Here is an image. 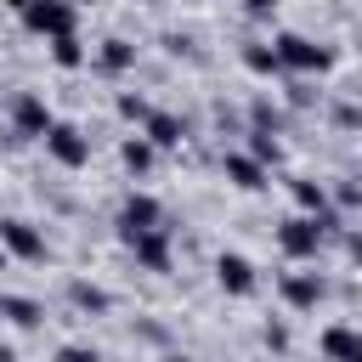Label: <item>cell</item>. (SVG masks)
Returning a JSON list of instances; mask_svg holds the SVG:
<instances>
[{
	"mask_svg": "<svg viewBox=\"0 0 362 362\" xmlns=\"http://www.w3.org/2000/svg\"><path fill=\"white\" fill-rule=\"evenodd\" d=\"M11 6H17L23 28L28 34H45V40L74 34V17H79V6H68V0H11Z\"/></svg>",
	"mask_w": 362,
	"mask_h": 362,
	"instance_id": "cell-1",
	"label": "cell"
},
{
	"mask_svg": "<svg viewBox=\"0 0 362 362\" xmlns=\"http://www.w3.org/2000/svg\"><path fill=\"white\" fill-rule=\"evenodd\" d=\"M322 215H288L283 226H277V243H283V255L288 260H311L317 249H322Z\"/></svg>",
	"mask_w": 362,
	"mask_h": 362,
	"instance_id": "cell-2",
	"label": "cell"
},
{
	"mask_svg": "<svg viewBox=\"0 0 362 362\" xmlns=\"http://www.w3.org/2000/svg\"><path fill=\"white\" fill-rule=\"evenodd\" d=\"M272 51H277V62L294 68V74H322V68H328V51H322L317 40H305V34H277Z\"/></svg>",
	"mask_w": 362,
	"mask_h": 362,
	"instance_id": "cell-3",
	"label": "cell"
},
{
	"mask_svg": "<svg viewBox=\"0 0 362 362\" xmlns=\"http://www.w3.org/2000/svg\"><path fill=\"white\" fill-rule=\"evenodd\" d=\"M45 153H51L62 170H79V164L90 158V136H79L74 124H57V119H51V130H45Z\"/></svg>",
	"mask_w": 362,
	"mask_h": 362,
	"instance_id": "cell-4",
	"label": "cell"
},
{
	"mask_svg": "<svg viewBox=\"0 0 362 362\" xmlns=\"http://www.w3.org/2000/svg\"><path fill=\"white\" fill-rule=\"evenodd\" d=\"M153 226H164L158 198H153V192H130V198H124V209H119V238L130 243L136 232H153Z\"/></svg>",
	"mask_w": 362,
	"mask_h": 362,
	"instance_id": "cell-5",
	"label": "cell"
},
{
	"mask_svg": "<svg viewBox=\"0 0 362 362\" xmlns=\"http://www.w3.org/2000/svg\"><path fill=\"white\" fill-rule=\"evenodd\" d=\"M0 249L17 255V260H45V238L28 221H0Z\"/></svg>",
	"mask_w": 362,
	"mask_h": 362,
	"instance_id": "cell-6",
	"label": "cell"
},
{
	"mask_svg": "<svg viewBox=\"0 0 362 362\" xmlns=\"http://www.w3.org/2000/svg\"><path fill=\"white\" fill-rule=\"evenodd\" d=\"M11 124H17V136H45V130H51V107H45L34 90H23V96L11 102Z\"/></svg>",
	"mask_w": 362,
	"mask_h": 362,
	"instance_id": "cell-7",
	"label": "cell"
},
{
	"mask_svg": "<svg viewBox=\"0 0 362 362\" xmlns=\"http://www.w3.org/2000/svg\"><path fill=\"white\" fill-rule=\"evenodd\" d=\"M322 356L328 362H362V328H351V322L322 328Z\"/></svg>",
	"mask_w": 362,
	"mask_h": 362,
	"instance_id": "cell-8",
	"label": "cell"
},
{
	"mask_svg": "<svg viewBox=\"0 0 362 362\" xmlns=\"http://www.w3.org/2000/svg\"><path fill=\"white\" fill-rule=\"evenodd\" d=\"M130 249H136V260H141L147 272H170V232H164V226L136 232V238H130Z\"/></svg>",
	"mask_w": 362,
	"mask_h": 362,
	"instance_id": "cell-9",
	"label": "cell"
},
{
	"mask_svg": "<svg viewBox=\"0 0 362 362\" xmlns=\"http://www.w3.org/2000/svg\"><path fill=\"white\" fill-rule=\"evenodd\" d=\"M277 288H283V300H288L294 311H317V300H322V277H317V272H288Z\"/></svg>",
	"mask_w": 362,
	"mask_h": 362,
	"instance_id": "cell-10",
	"label": "cell"
},
{
	"mask_svg": "<svg viewBox=\"0 0 362 362\" xmlns=\"http://www.w3.org/2000/svg\"><path fill=\"white\" fill-rule=\"evenodd\" d=\"M215 283H221L226 294H255V266H249L243 255H221V260H215Z\"/></svg>",
	"mask_w": 362,
	"mask_h": 362,
	"instance_id": "cell-11",
	"label": "cell"
},
{
	"mask_svg": "<svg viewBox=\"0 0 362 362\" xmlns=\"http://www.w3.org/2000/svg\"><path fill=\"white\" fill-rule=\"evenodd\" d=\"M221 170H226V181L243 187V192H260V187H266V170H260V158H249V153H226Z\"/></svg>",
	"mask_w": 362,
	"mask_h": 362,
	"instance_id": "cell-12",
	"label": "cell"
},
{
	"mask_svg": "<svg viewBox=\"0 0 362 362\" xmlns=\"http://www.w3.org/2000/svg\"><path fill=\"white\" fill-rule=\"evenodd\" d=\"M141 130H147V141H153V147H181V136H187L175 113H147V124H141Z\"/></svg>",
	"mask_w": 362,
	"mask_h": 362,
	"instance_id": "cell-13",
	"label": "cell"
},
{
	"mask_svg": "<svg viewBox=\"0 0 362 362\" xmlns=\"http://www.w3.org/2000/svg\"><path fill=\"white\" fill-rule=\"evenodd\" d=\"M0 317H6V322H17V328H34L45 311H40L34 300H23V294H0Z\"/></svg>",
	"mask_w": 362,
	"mask_h": 362,
	"instance_id": "cell-14",
	"label": "cell"
},
{
	"mask_svg": "<svg viewBox=\"0 0 362 362\" xmlns=\"http://www.w3.org/2000/svg\"><path fill=\"white\" fill-rule=\"evenodd\" d=\"M96 62H102L107 74H124V68L136 62V45H130V40H102V51H96Z\"/></svg>",
	"mask_w": 362,
	"mask_h": 362,
	"instance_id": "cell-15",
	"label": "cell"
},
{
	"mask_svg": "<svg viewBox=\"0 0 362 362\" xmlns=\"http://www.w3.org/2000/svg\"><path fill=\"white\" fill-rule=\"evenodd\" d=\"M294 204H300L305 215H328V192H322L317 181H305V175L294 181Z\"/></svg>",
	"mask_w": 362,
	"mask_h": 362,
	"instance_id": "cell-16",
	"label": "cell"
},
{
	"mask_svg": "<svg viewBox=\"0 0 362 362\" xmlns=\"http://www.w3.org/2000/svg\"><path fill=\"white\" fill-rule=\"evenodd\" d=\"M51 57H57V68H79V62H85V45H79L74 34H57V40H51Z\"/></svg>",
	"mask_w": 362,
	"mask_h": 362,
	"instance_id": "cell-17",
	"label": "cell"
},
{
	"mask_svg": "<svg viewBox=\"0 0 362 362\" xmlns=\"http://www.w3.org/2000/svg\"><path fill=\"white\" fill-rule=\"evenodd\" d=\"M243 68H249V74H277L283 62H277L272 45H243Z\"/></svg>",
	"mask_w": 362,
	"mask_h": 362,
	"instance_id": "cell-18",
	"label": "cell"
},
{
	"mask_svg": "<svg viewBox=\"0 0 362 362\" xmlns=\"http://www.w3.org/2000/svg\"><path fill=\"white\" fill-rule=\"evenodd\" d=\"M153 153H158V147H153L147 136H130V141H124V164H130L136 175H141V170H153Z\"/></svg>",
	"mask_w": 362,
	"mask_h": 362,
	"instance_id": "cell-19",
	"label": "cell"
},
{
	"mask_svg": "<svg viewBox=\"0 0 362 362\" xmlns=\"http://www.w3.org/2000/svg\"><path fill=\"white\" fill-rule=\"evenodd\" d=\"M68 300H74L79 311H107V305H113V300H107L102 288H90V283H68Z\"/></svg>",
	"mask_w": 362,
	"mask_h": 362,
	"instance_id": "cell-20",
	"label": "cell"
},
{
	"mask_svg": "<svg viewBox=\"0 0 362 362\" xmlns=\"http://www.w3.org/2000/svg\"><path fill=\"white\" fill-rule=\"evenodd\" d=\"M277 153H283V147L272 141V130H260V124H255V130H249V158H260V164L272 158V164H277Z\"/></svg>",
	"mask_w": 362,
	"mask_h": 362,
	"instance_id": "cell-21",
	"label": "cell"
},
{
	"mask_svg": "<svg viewBox=\"0 0 362 362\" xmlns=\"http://www.w3.org/2000/svg\"><path fill=\"white\" fill-rule=\"evenodd\" d=\"M119 113H124V119H136V124H147V113H153V107H147L141 96H130V90H124V96H119Z\"/></svg>",
	"mask_w": 362,
	"mask_h": 362,
	"instance_id": "cell-22",
	"label": "cell"
},
{
	"mask_svg": "<svg viewBox=\"0 0 362 362\" xmlns=\"http://www.w3.org/2000/svg\"><path fill=\"white\" fill-rule=\"evenodd\" d=\"M57 362H102V356H96L90 345H62V351H57Z\"/></svg>",
	"mask_w": 362,
	"mask_h": 362,
	"instance_id": "cell-23",
	"label": "cell"
},
{
	"mask_svg": "<svg viewBox=\"0 0 362 362\" xmlns=\"http://www.w3.org/2000/svg\"><path fill=\"white\" fill-rule=\"evenodd\" d=\"M243 6H249V17H272L277 11V0H243Z\"/></svg>",
	"mask_w": 362,
	"mask_h": 362,
	"instance_id": "cell-24",
	"label": "cell"
},
{
	"mask_svg": "<svg viewBox=\"0 0 362 362\" xmlns=\"http://www.w3.org/2000/svg\"><path fill=\"white\" fill-rule=\"evenodd\" d=\"M339 204H351V209H356V204H362V187H339Z\"/></svg>",
	"mask_w": 362,
	"mask_h": 362,
	"instance_id": "cell-25",
	"label": "cell"
},
{
	"mask_svg": "<svg viewBox=\"0 0 362 362\" xmlns=\"http://www.w3.org/2000/svg\"><path fill=\"white\" fill-rule=\"evenodd\" d=\"M345 249H351V255L362 260V232H351V238H345Z\"/></svg>",
	"mask_w": 362,
	"mask_h": 362,
	"instance_id": "cell-26",
	"label": "cell"
},
{
	"mask_svg": "<svg viewBox=\"0 0 362 362\" xmlns=\"http://www.w3.org/2000/svg\"><path fill=\"white\" fill-rule=\"evenodd\" d=\"M0 362H17V351H6V345H0Z\"/></svg>",
	"mask_w": 362,
	"mask_h": 362,
	"instance_id": "cell-27",
	"label": "cell"
},
{
	"mask_svg": "<svg viewBox=\"0 0 362 362\" xmlns=\"http://www.w3.org/2000/svg\"><path fill=\"white\" fill-rule=\"evenodd\" d=\"M68 6H90V0H68Z\"/></svg>",
	"mask_w": 362,
	"mask_h": 362,
	"instance_id": "cell-28",
	"label": "cell"
},
{
	"mask_svg": "<svg viewBox=\"0 0 362 362\" xmlns=\"http://www.w3.org/2000/svg\"><path fill=\"white\" fill-rule=\"evenodd\" d=\"M0 272H6V249H0Z\"/></svg>",
	"mask_w": 362,
	"mask_h": 362,
	"instance_id": "cell-29",
	"label": "cell"
}]
</instances>
